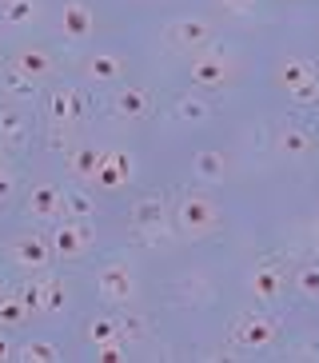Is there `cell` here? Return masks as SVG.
<instances>
[{"label": "cell", "instance_id": "11", "mask_svg": "<svg viewBox=\"0 0 319 363\" xmlns=\"http://www.w3.org/2000/svg\"><path fill=\"white\" fill-rule=\"evenodd\" d=\"M16 68H21L28 80H44V76L52 72V56L44 52V48H24V52L16 56Z\"/></svg>", "mask_w": 319, "mask_h": 363}, {"label": "cell", "instance_id": "33", "mask_svg": "<svg viewBox=\"0 0 319 363\" xmlns=\"http://www.w3.org/2000/svg\"><path fill=\"white\" fill-rule=\"evenodd\" d=\"M291 96H296L299 104H311V100L319 96V80H315V76H311V80H303L299 88H291Z\"/></svg>", "mask_w": 319, "mask_h": 363}, {"label": "cell", "instance_id": "29", "mask_svg": "<svg viewBox=\"0 0 319 363\" xmlns=\"http://www.w3.org/2000/svg\"><path fill=\"white\" fill-rule=\"evenodd\" d=\"M96 359L100 363H120V359H128V352H124V343L120 340H108V343L96 347Z\"/></svg>", "mask_w": 319, "mask_h": 363}, {"label": "cell", "instance_id": "13", "mask_svg": "<svg viewBox=\"0 0 319 363\" xmlns=\"http://www.w3.org/2000/svg\"><path fill=\"white\" fill-rule=\"evenodd\" d=\"M168 36H172L176 44H188V48H191V44H203V40H208V36H212V28H208V21H176V24L168 28Z\"/></svg>", "mask_w": 319, "mask_h": 363}, {"label": "cell", "instance_id": "10", "mask_svg": "<svg viewBox=\"0 0 319 363\" xmlns=\"http://www.w3.org/2000/svg\"><path fill=\"white\" fill-rule=\"evenodd\" d=\"M191 80H196V84H208V88L223 84V80H228V65H223V56H200V60L191 65Z\"/></svg>", "mask_w": 319, "mask_h": 363}, {"label": "cell", "instance_id": "8", "mask_svg": "<svg viewBox=\"0 0 319 363\" xmlns=\"http://www.w3.org/2000/svg\"><path fill=\"white\" fill-rule=\"evenodd\" d=\"M128 176H132V156L128 152H104V164L96 172V184L100 188H120Z\"/></svg>", "mask_w": 319, "mask_h": 363}, {"label": "cell", "instance_id": "38", "mask_svg": "<svg viewBox=\"0 0 319 363\" xmlns=\"http://www.w3.org/2000/svg\"><path fill=\"white\" fill-rule=\"evenodd\" d=\"M0 359H12V347H9L4 340H0Z\"/></svg>", "mask_w": 319, "mask_h": 363}, {"label": "cell", "instance_id": "37", "mask_svg": "<svg viewBox=\"0 0 319 363\" xmlns=\"http://www.w3.org/2000/svg\"><path fill=\"white\" fill-rule=\"evenodd\" d=\"M223 9H232V12H244V9H252V0H220Z\"/></svg>", "mask_w": 319, "mask_h": 363}, {"label": "cell", "instance_id": "22", "mask_svg": "<svg viewBox=\"0 0 319 363\" xmlns=\"http://www.w3.org/2000/svg\"><path fill=\"white\" fill-rule=\"evenodd\" d=\"M64 212L72 216V220H88L96 212V203L88 200L84 192H64Z\"/></svg>", "mask_w": 319, "mask_h": 363}, {"label": "cell", "instance_id": "15", "mask_svg": "<svg viewBox=\"0 0 319 363\" xmlns=\"http://www.w3.org/2000/svg\"><path fill=\"white\" fill-rule=\"evenodd\" d=\"M72 172L80 176V180H96V172H100V164H104V152L96 148H72Z\"/></svg>", "mask_w": 319, "mask_h": 363}, {"label": "cell", "instance_id": "17", "mask_svg": "<svg viewBox=\"0 0 319 363\" xmlns=\"http://www.w3.org/2000/svg\"><path fill=\"white\" fill-rule=\"evenodd\" d=\"M311 132L308 128H284L279 132V152H287V156H311Z\"/></svg>", "mask_w": 319, "mask_h": 363}, {"label": "cell", "instance_id": "39", "mask_svg": "<svg viewBox=\"0 0 319 363\" xmlns=\"http://www.w3.org/2000/svg\"><path fill=\"white\" fill-rule=\"evenodd\" d=\"M4 296H9V291H4V288H0V299H4Z\"/></svg>", "mask_w": 319, "mask_h": 363}, {"label": "cell", "instance_id": "1", "mask_svg": "<svg viewBox=\"0 0 319 363\" xmlns=\"http://www.w3.org/2000/svg\"><path fill=\"white\" fill-rule=\"evenodd\" d=\"M216 224H220V212H216L212 200H203V196H188V200L180 203V228L188 235H208Z\"/></svg>", "mask_w": 319, "mask_h": 363}, {"label": "cell", "instance_id": "5", "mask_svg": "<svg viewBox=\"0 0 319 363\" xmlns=\"http://www.w3.org/2000/svg\"><path fill=\"white\" fill-rule=\"evenodd\" d=\"M12 259L21 267H44L52 259V244H48L44 235H21V240L12 244Z\"/></svg>", "mask_w": 319, "mask_h": 363}, {"label": "cell", "instance_id": "27", "mask_svg": "<svg viewBox=\"0 0 319 363\" xmlns=\"http://www.w3.org/2000/svg\"><path fill=\"white\" fill-rule=\"evenodd\" d=\"M32 12H36V4H32V0H12L9 9H4V21H9V24H28Z\"/></svg>", "mask_w": 319, "mask_h": 363}, {"label": "cell", "instance_id": "7", "mask_svg": "<svg viewBox=\"0 0 319 363\" xmlns=\"http://www.w3.org/2000/svg\"><path fill=\"white\" fill-rule=\"evenodd\" d=\"M64 212V192L60 188H52V184H36L28 196V216H36V220H52V216Z\"/></svg>", "mask_w": 319, "mask_h": 363}, {"label": "cell", "instance_id": "35", "mask_svg": "<svg viewBox=\"0 0 319 363\" xmlns=\"http://www.w3.org/2000/svg\"><path fill=\"white\" fill-rule=\"evenodd\" d=\"M120 340H144V320H120Z\"/></svg>", "mask_w": 319, "mask_h": 363}, {"label": "cell", "instance_id": "31", "mask_svg": "<svg viewBox=\"0 0 319 363\" xmlns=\"http://www.w3.org/2000/svg\"><path fill=\"white\" fill-rule=\"evenodd\" d=\"M296 284H299V291H303V296H319V267H303Z\"/></svg>", "mask_w": 319, "mask_h": 363}, {"label": "cell", "instance_id": "4", "mask_svg": "<svg viewBox=\"0 0 319 363\" xmlns=\"http://www.w3.org/2000/svg\"><path fill=\"white\" fill-rule=\"evenodd\" d=\"M88 244H92V228H88L84 220H80V224H64V228H56V232H52V247L60 252L64 259L80 256Z\"/></svg>", "mask_w": 319, "mask_h": 363}, {"label": "cell", "instance_id": "9", "mask_svg": "<svg viewBox=\"0 0 319 363\" xmlns=\"http://www.w3.org/2000/svg\"><path fill=\"white\" fill-rule=\"evenodd\" d=\"M235 340L244 343V347H267V343L276 340V323L264 320V315L244 320V323H240V331H235Z\"/></svg>", "mask_w": 319, "mask_h": 363}, {"label": "cell", "instance_id": "3", "mask_svg": "<svg viewBox=\"0 0 319 363\" xmlns=\"http://www.w3.org/2000/svg\"><path fill=\"white\" fill-rule=\"evenodd\" d=\"M48 112H52V124L72 128L76 120H80V112H84V96L76 88H56L52 100H48Z\"/></svg>", "mask_w": 319, "mask_h": 363}, {"label": "cell", "instance_id": "6", "mask_svg": "<svg viewBox=\"0 0 319 363\" xmlns=\"http://www.w3.org/2000/svg\"><path fill=\"white\" fill-rule=\"evenodd\" d=\"M92 12H88L84 0H68L64 4V16H60V28L68 40H84V36H92Z\"/></svg>", "mask_w": 319, "mask_h": 363}, {"label": "cell", "instance_id": "30", "mask_svg": "<svg viewBox=\"0 0 319 363\" xmlns=\"http://www.w3.org/2000/svg\"><path fill=\"white\" fill-rule=\"evenodd\" d=\"M176 112H180V120H191V124H196V120L208 116V104H203V100H196V96H188V100H180V108H176Z\"/></svg>", "mask_w": 319, "mask_h": 363}, {"label": "cell", "instance_id": "12", "mask_svg": "<svg viewBox=\"0 0 319 363\" xmlns=\"http://www.w3.org/2000/svg\"><path fill=\"white\" fill-rule=\"evenodd\" d=\"M252 291L259 299H276L279 291H284V276H279V267H272V264L255 267V272H252Z\"/></svg>", "mask_w": 319, "mask_h": 363}, {"label": "cell", "instance_id": "28", "mask_svg": "<svg viewBox=\"0 0 319 363\" xmlns=\"http://www.w3.org/2000/svg\"><path fill=\"white\" fill-rule=\"evenodd\" d=\"M21 303L28 311H44V284H24V288H21Z\"/></svg>", "mask_w": 319, "mask_h": 363}, {"label": "cell", "instance_id": "24", "mask_svg": "<svg viewBox=\"0 0 319 363\" xmlns=\"http://www.w3.org/2000/svg\"><path fill=\"white\" fill-rule=\"evenodd\" d=\"M21 359H24V363H52V359H60V355H56L52 343H24V347H21Z\"/></svg>", "mask_w": 319, "mask_h": 363}, {"label": "cell", "instance_id": "25", "mask_svg": "<svg viewBox=\"0 0 319 363\" xmlns=\"http://www.w3.org/2000/svg\"><path fill=\"white\" fill-rule=\"evenodd\" d=\"M88 340L100 347V343H108V340H120V320H96L92 328H88Z\"/></svg>", "mask_w": 319, "mask_h": 363}, {"label": "cell", "instance_id": "40", "mask_svg": "<svg viewBox=\"0 0 319 363\" xmlns=\"http://www.w3.org/2000/svg\"><path fill=\"white\" fill-rule=\"evenodd\" d=\"M315 244H319V228H315Z\"/></svg>", "mask_w": 319, "mask_h": 363}, {"label": "cell", "instance_id": "36", "mask_svg": "<svg viewBox=\"0 0 319 363\" xmlns=\"http://www.w3.org/2000/svg\"><path fill=\"white\" fill-rule=\"evenodd\" d=\"M9 196H12V176L0 168V200H9Z\"/></svg>", "mask_w": 319, "mask_h": 363}, {"label": "cell", "instance_id": "26", "mask_svg": "<svg viewBox=\"0 0 319 363\" xmlns=\"http://www.w3.org/2000/svg\"><path fill=\"white\" fill-rule=\"evenodd\" d=\"M0 136L4 140H21L24 136V116L21 112H0Z\"/></svg>", "mask_w": 319, "mask_h": 363}, {"label": "cell", "instance_id": "32", "mask_svg": "<svg viewBox=\"0 0 319 363\" xmlns=\"http://www.w3.org/2000/svg\"><path fill=\"white\" fill-rule=\"evenodd\" d=\"M32 84H36V80H28V76H24L16 65L9 68V92H16V96H24V92H32Z\"/></svg>", "mask_w": 319, "mask_h": 363}, {"label": "cell", "instance_id": "19", "mask_svg": "<svg viewBox=\"0 0 319 363\" xmlns=\"http://www.w3.org/2000/svg\"><path fill=\"white\" fill-rule=\"evenodd\" d=\"M311 76H315V68H311L308 60H287V65L279 68V84L291 92V88H299L303 80H311Z\"/></svg>", "mask_w": 319, "mask_h": 363}, {"label": "cell", "instance_id": "16", "mask_svg": "<svg viewBox=\"0 0 319 363\" xmlns=\"http://www.w3.org/2000/svg\"><path fill=\"white\" fill-rule=\"evenodd\" d=\"M120 72H124V60H120V56H112V52H100V56H92V60H88V76H92L96 84L116 80Z\"/></svg>", "mask_w": 319, "mask_h": 363}, {"label": "cell", "instance_id": "21", "mask_svg": "<svg viewBox=\"0 0 319 363\" xmlns=\"http://www.w3.org/2000/svg\"><path fill=\"white\" fill-rule=\"evenodd\" d=\"M196 172L203 180H223V156L220 152H200L196 156Z\"/></svg>", "mask_w": 319, "mask_h": 363}, {"label": "cell", "instance_id": "18", "mask_svg": "<svg viewBox=\"0 0 319 363\" xmlns=\"http://www.w3.org/2000/svg\"><path fill=\"white\" fill-rule=\"evenodd\" d=\"M132 224L144 228V232L160 228V224H164V203H160V200H140L136 212H132Z\"/></svg>", "mask_w": 319, "mask_h": 363}, {"label": "cell", "instance_id": "2", "mask_svg": "<svg viewBox=\"0 0 319 363\" xmlns=\"http://www.w3.org/2000/svg\"><path fill=\"white\" fill-rule=\"evenodd\" d=\"M96 284H100V296H104L108 303H124V299L132 296V288H136V279H132V272H128L124 264H108Z\"/></svg>", "mask_w": 319, "mask_h": 363}, {"label": "cell", "instance_id": "20", "mask_svg": "<svg viewBox=\"0 0 319 363\" xmlns=\"http://www.w3.org/2000/svg\"><path fill=\"white\" fill-rule=\"evenodd\" d=\"M28 308L21 303V296H4L0 299V323H9V328H21Z\"/></svg>", "mask_w": 319, "mask_h": 363}, {"label": "cell", "instance_id": "14", "mask_svg": "<svg viewBox=\"0 0 319 363\" xmlns=\"http://www.w3.org/2000/svg\"><path fill=\"white\" fill-rule=\"evenodd\" d=\"M144 112H148V92H144V88H124L116 96V116L136 120V116H144Z\"/></svg>", "mask_w": 319, "mask_h": 363}, {"label": "cell", "instance_id": "23", "mask_svg": "<svg viewBox=\"0 0 319 363\" xmlns=\"http://www.w3.org/2000/svg\"><path fill=\"white\" fill-rule=\"evenodd\" d=\"M64 303H68V288L60 279H48L44 284V311H64Z\"/></svg>", "mask_w": 319, "mask_h": 363}, {"label": "cell", "instance_id": "34", "mask_svg": "<svg viewBox=\"0 0 319 363\" xmlns=\"http://www.w3.org/2000/svg\"><path fill=\"white\" fill-rule=\"evenodd\" d=\"M48 148H52V152H68V156H72V140H68V128H60V124H56V132L48 136Z\"/></svg>", "mask_w": 319, "mask_h": 363}]
</instances>
